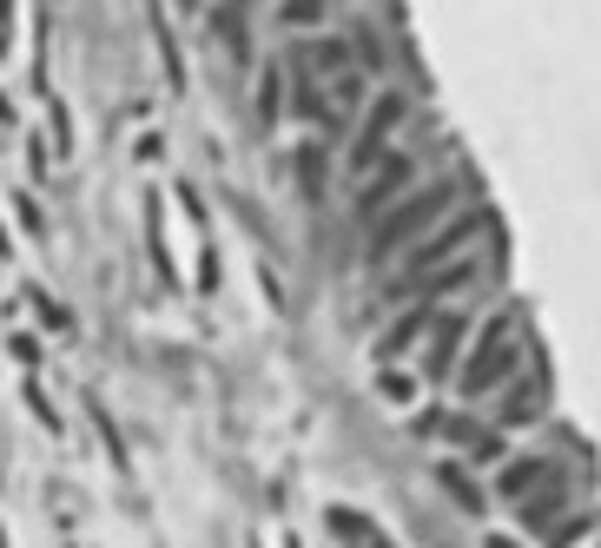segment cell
<instances>
[{
    "mask_svg": "<svg viewBox=\"0 0 601 548\" xmlns=\"http://www.w3.org/2000/svg\"><path fill=\"white\" fill-rule=\"evenodd\" d=\"M536 417H543V377H536V370H529V377L516 370V377L503 384V404H496V423H503V430H529Z\"/></svg>",
    "mask_w": 601,
    "mask_h": 548,
    "instance_id": "obj_7",
    "label": "cell"
},
{
    "mask_svg": "<svg viewBox=\"0 0 601 548\" xmlns=\"http://www.w3.org/2000/svg\"><path fill=\"white\" fill-rule=\"evenodd\" d=\"M377 390H384L390 404H410V397H417V377L397 370V364H384V370H377Z\"/></svg>",
    "mask_w": 601,
    "mask_h": 548,
    "instance_id": "obj_17",
    "label": "cell"
},
{
    "mask_svg": "<svg viewBox=\"0 0 601 548\" xmlns=\"http://www.w3.org/2000/svg\"><path fill=\"white\" fill-rule=\"evenodd\" d=\"M556 476H562V470H556L549 456H516V463L496 476V496H509V503H529V496H536L543 483H556Z\"/></svg>",
    "mask_w": 601,
    "mask_h": 548,
    "instance_id": "obj_9",
    "label": "cell"
},
{
    "mask_svg": "<svg viewBox=\"0 0 601 548\" xmlns=\"http://www.w3.org/2000/svg\"><path fill=\"white\" fill-rule=\"evenodd\" d=\"M298 66H304V79H337V73H351L364 60H351V40H337V33H304Z\"/></svg>",
    "mask_w": 601,
    "mask_h": 548,
    "instance_id": "obj_6",
    "label": "cell"
},
{
    "mask_svg": "<svg viewBox=\"0 0 601 548\" xmlns=\"http://www.w3.org/2000/svg\"><path fill=\"white\" fill-rule=\"evenodd\" d=\"M443 490H450V496H457V503H470V509H476V503H483V496H476V483H470V476H463V470H457V463H443Z\"/></svg>",
    "mask_w": 601,
    "mask_h": 548,
    "instance_id": "obj_18",
    "label": "cell"
},
{
    "mask_svg": "<svg viewBox=\"0 0 601 548\" xmlns=\"http://www.w3.org/2000/svg\"><path fill=\"white\" fill-rule=\"evenodd\" d=\"M516 370H523V337H516V324H509V318H490V324H483V337L470 344L463 370H457V390H463V397H496Z\"/></svg>",
    "mask_w": 601,
    "mask_h": 548,
    "instance_id": "obj_2",
    "label": "cell"
},
{
    "mask_svg": "<svg viewBox=\"0 0 601 548\" xmlns=\"http://www.w3.org/2000/svg\"><path fill=\"white\" fill-rule=\"evenodd\" d=\"M278 112H285V66H265L258 73V119L278 126Z\"/></svg>",
    "mask_w": 601,
    "mask_h": 548,
    "instance_id": "obj_15",
    "label": "cell"
},
{
    "mask_svg": "<svg viewBox=\"0 0 601 548\" xmlns=\"http://www.w3.org/2000/svg\"><path fill=\"white\" fill-rule=\"evenodd\" d=\"M410 185H417V159L397 146V152H384V159L357 179V205H351V212H357V218H384V212H390Z\"/></svg>",
    "mask_w": 601,
    "mask_h": 548,
    "instance_id": "obj_4",
    "label": "cell"
},
{
    "mask_svg": "<svg viewBox=\"0 0 601 548\" xmlns=\"http://www.w3.org/2000/svg\"><path fill=\"white\" fill-rule=\"evenodd\" d=\"M450 198H457V179H437V185H423V192H404V198L377 218V232H371V265H384V258H397L404 245H417V238L450 212Z\"/></svg>",
    "mask_w": 601,
    "mask_h": 548,
    "instance_id": "obj_1",
    "label": "cell"
},
{
    "mask_svg": "<svg viewBox=\"0 0 601 548\" xmlns=\"http://www.w3.org/2000/svg\"><path fill=\"white\" fill-rule=\"evenodd\" d=\"M337 13V0H278V26L285 33H324Z\"/></svg>",
    "mask_w": 601,
    "mask_h": 548,
    "instance_id": "obj_12",
    "label": "cell"
},
{
    "mask_svg": "<svg viewBox=\"0 0 601 548\" xmlns=\"http://www.w3.org/2000/svg\"><path fill=\"white\" fill-rule=\"evenodd\" d=\"M476 232H483V212H463V218H450V225H437L430 238H417V245H410V258H404V284H417V278H430L437 265H450V258H463V251L476 245Z\"/></svg>",
    "mask_w": 601,
    "mask_h": 548,
    "instance_id": "obj_5",
    "label": "cell"
},
{
    "mask_svg": "<svg viewBox=\"0 0 601 548\" xmlns=\"http://www.w3.org/2000/svg\"><path fill=\"white\" fill-rule=\"evenodd\" d=\"M562 503H569V476L543 483V496H529V503H523V523H529V529H549V516H556Z\"/></svg>",
    "mask_w": 601,
    "mask_h": 548,
    "instance_id": "obj_14",
    "label": "cell"
},
{
    "mask_svg": "<svg viewBox=\"0 0 601 548\" xmlns=\"http://www.w3.org/2000/svg\"><path fill=\"white\" fill-rule=\"evenodd\" d=\"M0 119H7V99H0Z\"/></svg>",
    "mask_w": 601,
    "mask_h": 548,
    "instance_id": "obj_21",
    "label": "cell"
},
{
    "mask_svg": "<svg viewBox=\"0 0 601 548\" xmlns=\"http://www.w3.org/2000/svg\"><path fill=\"white\" fill-rule=\"evenodd\" d=\"M476 271H483V265H476V258L463 251V258H450V265H437L430 278H417L410 291H417L423 304H437V298H457V291H470V284H476Z\"/></svg>",
    "mask_w": 601,
    "mask_h": 548,
    "instance_id": "obj_10",
    "label": "cell"
},
{
    "mask_svg": "<svg viewBox=\"0 0 601 548\" xmlns=\"http://www.w3.org/2000/svg\"><path fill=\"white\" fill-rule=\"evenodd\" d=\"M298 179H304V192H311V198L324 192V146H318V139H304V146H298Z\"/></svg>",
    "mask_w": 601,
    "mask_h": 548,
    "instance_id": "obj_16",
    "label": "cell"
},
{
    "mask_svg": "<svg viewBox=\"0 0 601 548\" xmlns=\"http://www.w3.org/2000/svg\"><path fill=\"white\" fill-rule=\"evenodd\" d=\"M7 13H13V0H0V40H7Z\"/></svg>",
    "mask_w": 601,
    "mask_h": 548,
    "instance_id": "obj_19",
    "label": "cell"
},
{
    "mask_svg": "<svg viewBox=\"0 0 601 548\" xmlns=\"http://www.w3.org/2000/svg\"><path fill=\"white\" fill-rule=\"evenodd\" d=\"M490 548H516V542H509V536H490Z\"/></svg>",
    "mask_w": 601,
    "mask_h": 548,
    "instance_id": "obj_20",
    "label": "cell"
},
{
    "mask_svg": "<svg viewBox=\"0 0 601 548\" xmlns=\"http://www.w3.org/2000/svg\"><path fill=\"white\" fill-rule=\"evenodd\" d=\"M324 93H331V106H337L344 119L371 106V79H364V66H351V73H337V79H324Z\"/></svg>",
    "mask_w": 601,
    "mask_h": 548,
    "instance_id": "obj_13",
    "label": "cell"
},
{
    "mask_svg": "<svg viewBox=\"0 0 601 548\" xmlns=\"http://www.w3.org/2000/svg\"><path fill=\"white\" fill-rule=\"evenodd\" d=\"M463 337H470V318L463 311L457 318H437L430 324V351H423V377H450L457 357H463Z\"/></svg>",
    "mask_w": 601,
    "mask_h": 548,
    "instance_id": "obj_8",
    "label": "cell"
},
{
    "mask_svg": "<svg viewBox=\"0 0 601 548\" xmlns=\"http://www.w3.org/2000/svg\"><path fill=\"white\" fill-rule=\"evenodd\" d=\"M430 324H437V311H430V304L417 298V311H404V318H397V324H390V331L377 337V364H397V357H404L410 344H423V331H430Z\"/></svg>",
    "mask_w": 601,
    "mask_h": 548,
    "instance_id": "obj_11",
    "label": "cell"
},
{
    "mask_svg": "<svg viewBox=\"0 0 601 548\" xmlns=\"http://www.w3.org/2000/svg\"><path fill=\"white\" fill-rule=\"evenodd\" d=\"M404 112H410V99H404L397 86L371 93V106H364V119H357V132H351V152H344V172H351V179H364V172L390 152V139L404 132Z\"/></svg>",
    "mask_w": 601,
    "mask_h": 548,
    "instance_id": "obj_3",
    "label": "cell"
}]
</instances>
